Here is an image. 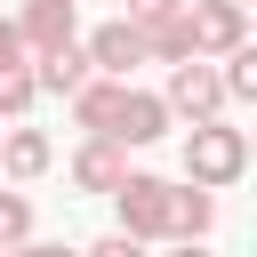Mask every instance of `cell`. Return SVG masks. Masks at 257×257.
<instances>
[{
  "label": "cell",
  "instance_id": "cell-10",
  "mask_svg": "<svg viewBox=\"0 0 257 257\" xmlns=\"http://www.w3.org/2000/svg\"><path fill=\"white\" fill-rule=\"evenodd\" d=\"M137 32H145V64H185L193 56V32H185V8H169V16H128Z\"/></svg>",
  "mask_w": 257,
  "mask_h": 257
},
{
  "label": "cell",
  "instance_id": "cell-5",
  "mask_svg": "<svg viewBox=\"0 0 257 257\" xmlns=\"http://www.w3.org/2000/svg\"><path fill=\"white\" fill-rule=\"evenodd\" d=\"M104 137L128 145V153H137V145H161V137H169V104H161V88H128V80H120V104H112V128H104Z\"/></svg>",
  "mask_w": 257,
  "mask_h": 257
},
{
  "label": "cell",
  "instance_id": "cell-11",
  "mask_svg": "<svg viewBox=\"0 0 257 257\" xmlns=\"http://www.w3.org/2000/svg\"><path fill=\"white\" fill-rule=\"evenodd\" d=\"M80 80H88V48H80V40H64V48L32 56V88H40V96H72Z\"/></svg>",
  "mask_w": 257,
  "mask_h": 257
},
{
  "label": "cell",
  "instance_id": "cell-20",
  "mask_svg": "<svg viewBox=\"0 0 257 257\" xmlns=\"http://www.w3.org/2000/svg\"><path fill=\"white\" fill-rule=\"evenodd\" d=\"M241 8H249V0H241Z\"/></svg>",
  "mask_w": 257,
  "mask_h": 257
},
{
  "label": "cell",
  "instance_id": "cell-13",
  "mask_svg": "<svg viewBox=\"0 0 257 257\" xmlns=\"http://www.w3.org/2000/svg\"><path fill=\"white\" fill-rule=\"evenodd\" d=\"M40 104V88H32V64H0V120H24Z\"/></svg>",
  "mask_w": 257,
  "mask_h": 257
},
{
  "label": "cell",
  "instance_id": "cell-12",
  "mask_svg": "<svg viewBox=\"0 0 257 257\" xmlns=\"http://www.w3.org/2000/svg\"><path fill=\"white\" fill-rule=\"evenodd\" d=\"M217 64V80H225V104H249L257 96V48L241 40V48H225V56H209Z\"/></svg>",
  "mask_w": 257,
  "mask_h": 257
},
{
  "label": "cell",
  "instance_id": "cell-18",
  "mask_svg": "<svg viewBox=\"0 0 257 257\" xmlns=\"http://www.w3.org/2000/svg\"><path fill=\"white\" fill-rule=\"evenodd\" d=\"M128 16H169V8H185V0H120Z\"/></svg>",
  "mask_w": 257,
  "mask_h": 257
},
{
  "label": "cell",
  "instance_id": "cell-3",
  "mask_svg": "<svg viewBox=\"0 0 257 257\" xmlns=\"http://www.w3.org/2000/svg\"><path fill=\"white\" fill-rule=\"evenodd\" d=\"M161 104H169V120H217V112H225V80H217V64H209V56L169 64Z\"/></svg>",
  "mask_w": 257,
  "mask_h": 257
},
{
  "label": "cell",
  "instance_id": "cell-7",
  "mask_svg": "<svg viewBox=\"0 0 257 257\" xmlns=\"http://www.w3.org/2000/svg\"><path fill=\"white\" fill-rule=\"evenodd\" d=\"M16 40H24V56H48V48L80 40V16H72V0H24V8H16Z\"/></svg>",
  "mask_w": 257,
  "mask_h": 257
},
{
  "label": "cell",
  "instance_id": "cell-8",
  "mask_svg": "<svg viewBox=\"0 0 257 257\" xmlns=\"http://www.w3.org/2000/svg\"><path fill=\"white\" fill-rule=\"evenodd\" d=\"M56 169V145H48V128H24V120H8L0 128V177L8 185H32V177H48Z\"/></svg>",
  "mask_w": 257,
  "mask_h": 257
},
{
  "label": "cell",
  "instance_id": "cell-15",
  "mask_svg": "<svg viewBox=\"0 0 257 257\" xmlns=\"http://www.w3.org/2000/svg\"><path fill=\"white\" fill-rule=\"evenodd\" d=\"M80 257H153V241H137V233H120V225H112V233H104V241H88Z\"/></svg>",
  "mask_w": 257,
  "mask_h": 257
},
{
  "label": "cell",
  "instance_id": "cell-14",
  "mask_svg": "<svg viewBox=\"0 0 257 257\" xmlns=\"http://www.w3.org/2000/svg\"><path fill=\"white\" fill-rule=\"evenodd\" d=\"M16 241H32V201L16 185H0V249H16Z\"/></svg>",
  "mask_w": 257,
  "mask_h": 257
},
{
  "label": "cell",
  "instance_id": "cell-16",
  "mask_svg": "<svg viewBox=\"0 0 257 257\" xmlns=\"http://www.w3.org/2000/svg\"><path fill=\"white\" fill-rule=\"evenodd\" d=\"M0 64H32L24 40H16V16H0Z\"/></svg>",
  "mask_w": 257,
  "mask_h": 257
},
{
  "label": "cell",
  "instance_id": "cell-19",
  "mask_svg": "<svg viewBox=\"0 0 257 257\" xmlns=\"http://www.w3.org/2000/svg\"><path fill=\"white\" fill-rule=\"evenodd\" d=\"M169 257H209V249L201 241H169Z\"/></svg>",
  "mask_w": 257,
  "mask_h": 257
},
{
  "label": "cell",
  "instance_id": "cell-2",
  "mask_svg": "<svg viewBox=\"0 0 257 257\" xmlns=\"http://www.w3.org/2000/svg\"><path fill=\"white\" fill-rule=\"evenodd\" d=\"M241 169H249V137H241L225 112L185 128V185H209V193H225V185H241Z\"/></svg>",
  "mask_w": 257,
  "mask_h": 257
},
{
  "label": "cell",
  "instance_id": "cell-9",
  "mask_svg": "<svg viewBox=\"0 0 257 257\" xmlns=\"http://www.w3.org/2000/svg\"><path fill=\"white\" fill-rule=\"evenodd\" d=\"M128 177V145H112V137H80L72 145V185L80 193H112Z\"/></svg>",
  "mask_w": 257,
  "mask_h": 257
},
{
  "label": "cell",
  "instance_id": "cell-6",
  "mask_svg": "<svg viewBox=\"0 0 257 257\" xmlns=\"http://www.w3.org/2000/svg\"><path fill=\"white\" fill-rule=\"evenodd\" d=\"M80 48H88V72H104V80H128V72L145 64V32H137L128 16H104Z\"/></svg>",
  "mask_w": 257,
  "mask_h": 257
},
{
  "label": "cell",
  "instance_id": "cell-17",
  "mask_svg": "<svg viewBox=\"0 0 257 257\" xmlns=\"http://www.w3.org/2000/svg\"><path fill=\"white\" fill-rule=\"evenodd\" d=\"M0 257H80V249H64V241H16V249H0Z\"/></svg>",
  "mask_w": 257,
  "mask_h": 257
},
{
  "label": "cell",
  "instance_id": "cell-4",
  "mask_svg": "<svg viewBox=\"0 0 257 257\" xmlns=\"http://www.w3.org/2000/svg\"><path fill=\"white\" fill-rule=\"evenodd\" d=\"M185 32H193V56H225L249 40V8L241 0H185Z\"/></svg>",
  "mask_w": 257,
  "mask_h": 257
},
{
  "label": "cell",
  "instance_id": "cell-1",
  "mask_svg": "<svg viewBox=\"0 0 257 257\" xmlns=\"http://www.w3.org/2000/svg\"><path fill=\"white\" fill-rule=\"evenodd\" d=\"M112 209H120V233H137V241H201L217 225L209 185H169V177H145V169H128L112 185Z\"/></svg>",
  "mask_w": 257,
  "mask_h": 257
}]
</instances>
